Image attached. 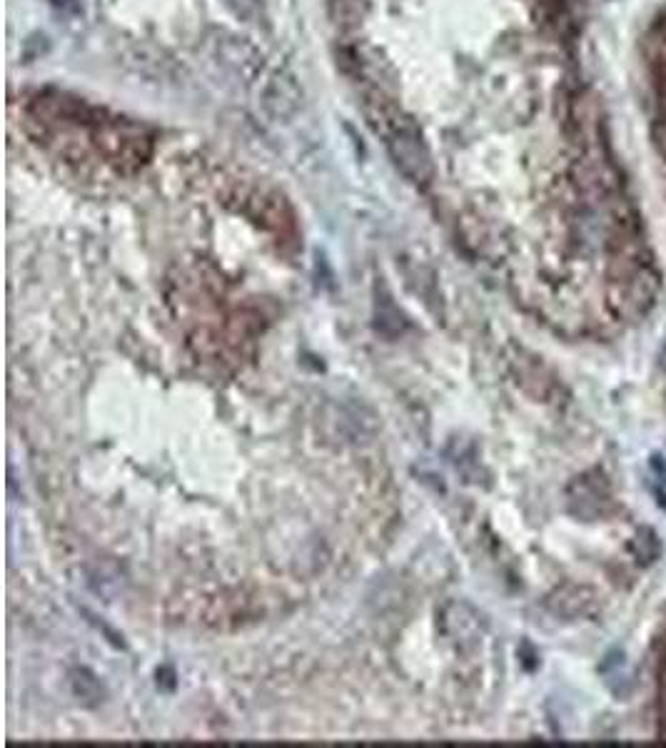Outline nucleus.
I'll return each mask as SVG.
<instances>
[{
    "label": "nucleus",
    "instance_id": "f257e3e1",
    "mask_svg": "<svg viewBox=\"0 0 666 748\" xmlns=\"http://www.w3.org/2000/svg\"><path fill=\"white\" fill-rule=\"evenodd\" d=\"M380 133L402 175L417 185L430 183L432 155L427 145L422 143L420 130L412 125V120L402 118V115H382Z\"/></svg>",
    "mask_w": 666,
    "mask_h": 748
},
{
    "label": "nucleus",
    "instance_id": "f03ea898",
    "mask_svg": "<svg viewBox=\"0 0 666 748\" xmlns=\"http://www.w3.org/2000/svg\"><path fill=\"white\" fill-rule=\"evenodd\" d=\"M569 499H572V512L582 519H597L604 514L607 507V489L594 479L582 477L569 487Z\"/></svg>",
    "mask_w": 666,
    "mask_h": 748
},
{
    "label": "nucleus",
    "instance_id": "7ed1b4c3",
    "mask_svg": "<svg viewBox=\"0 0 666 748\" xmlns=\"http://www.w3.org/2000/svg\"><path fill=\"white\" fill-rule=\"evenodd\" d=\"M632 552L642 564H652V561H657L659 554H662V544H659V537L652 529H642V532L634 537Z\"/></svg>",
    "mask_w": 666,
    "mask_h": 748
},
{
    "label": "nucleus",
    "instance_id": "20e7f679",
    "mask_svg": "<svg viewBox=\"0 0 666 748\" xmlns=\"http://www.w3.org/2000/svg\"><path fill=\"white\" fill-rule=\"evenodd\" d=\"M649 472H652V489L657 494L659 504H666V459L662 454H652L649 459Z\"/></svg>",
    "mask_w": 666,
    "mask_h": 748
},
{
    "label": "nucleus",
    "instance_id": "39448f33",
    "mask_svg": "<svg viewBox=\"0 0 666 748\" xmlns=\"http://www.w3.org/2000/svg\"><path fill=\"white\" fill-rule=\"evenodd\" d=\"M227 8H232V13L240 15V18L250 20L257 13V0H225Z\"/></svg>",
    "mask_w": 666,
    "mask_h": 748
},
{
    "label": "nucleus",
    "instance_id": "423d86ee",
    "mask_svg": "<svg viewBox=\"0 0 666 748\" xmlns=\"http://www.w3.org/2000/svg\"><path fill=\"white\" fill-rule=\"evenodd\" d=\"M48 3L58 10H65V13H80V8H83L80 0H48Z\"/></svg>",
    "mask_w": 666,
    "mask_h": 748
}]
</instances>
